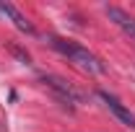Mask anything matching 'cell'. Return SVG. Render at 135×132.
I'll list each match as a JSON object with an SVG mask.
<instances>
[{
	"label": "cell",
	"mask_w": 135,
	"mask_h": 132,
	"mask_svg": "<svg viewBox=\"0 0 135 132\" xmlns=\"http://www.w3.org/2000/svg\"><path fill=\"white\" fill-rule=\"evenodd\" d=\"M0 13H3L5 18H11V21H13V26H16L18 31H23V34H36V29L31 26V21L23 16L16 5H11V3H0Z\"/></svg>",
	"instance_id": "5"
},
{
	"label": "cell",
	"mask_w": 135,
	"mask_h": 132,
	"mask_svg": "<svg viewBox=\"0 0 135 132\" xmlns=\"http://www.w3.org/2000/svg\"><path fill=\"white\" fill-rule=\"evenodd\" d=\"M39 80L44 83V88H50L52 93H55V99L62 101V104H70V106H75V104H81L83 101V93L81 91H75L65 78H60V75H52V73H42L39 75Z\"/></svg>",
	"instance_id": "2"
},
{
	"label": "cell",
	"mask_w": 135,
	"mask_h": 132,
	"mask_svg": "<svg viewBox=\"0 0 135 132\" xmlns=\"http://www.w3.org/2000/svg\"><path fill=\"white\" fill-rule=\"evenodd\" d=\"M0 132H3V127H0Z\"/></svg>",
	"instance_id": "7"
},
{
	"label": "cell",
	"mask_w": 135,
	"mask_h": 132,
	"mask_svg": "<svg viewBox=\"0 0 135 132\" xmlns=\"http://www.w3.org/2000/svg\"><path fill=\"white\" fill-rule=\"evenodd\" d=\"M11 52L16 54L18 60H23V62H29V54H26V52H21V49H18V47H11Z\"/></svg>",
	"instance_id": "6"
},
{
	"label": "cell",
	"mask_w": 135,
	"mask_h": 132,
	"mask_svg": "<svg viewBox=\"0 0 135 132\" xmlns=\"http://www.w3.org/2000/svg\"><path fill=\"white\" fill-rule=\"evenodd\" d=\"M96 96H99L104 104H107V109L114 114V119H119L125 127H130V130H135V114L122 104V101L117 99V96H112V93H107V91H96Z\"/></svg>",
	"instance_id": "3"
},
{
	"label": "cell",
	"mask_w": 135,
	"mask_h": 132,
	"mask_svg": "<svg viewBox=\"0 0 135 132\" xmlns=\"http://www.w3.org/2000/svg\"><path fill=\"white\" fill-rule=\"evenodd\" d=\"M107 18H109L114 26H119V29L135 42V16H130L127 11H122L117 5H107Z\"/></svg>",
	"instance_id": "4"
},
{
	"label": "cell",
	"mask_w": 135,
	"mask_h": 132,
	"mask_svg": "<svg viewBox=\"0 0 135 132\" xmlns=\"http://www.w3.org/2000/svg\"><path fill=\"white\" fill-rule=\"evenodd\" d=\"M50 44L52 49H57L60 54H65L73 65H78L81 70H86L88 75H104L107 73V65L101 62L94 52H88L86 47L70 42V39H62V36H50Z\"/></svg>",
	"instance_id": "1"
}]
</instances>
